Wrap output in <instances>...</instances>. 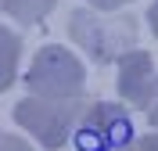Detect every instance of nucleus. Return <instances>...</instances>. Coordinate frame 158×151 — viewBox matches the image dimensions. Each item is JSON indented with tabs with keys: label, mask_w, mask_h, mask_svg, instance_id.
I'll list each match as a JSON object with an SVG mask.
<instances>
[{
	"label": "nucleus",
	"mask_w": 158,
	"mask_h": 151,
	"mask_svg": "<svg viewBox=\"0 0 158 151\" xmlns=\"http://www.w3.org/2000/svg\"><path fill=\"white\" fill-rule=\"evenodd\" d=\"M69 32L97 65L118 61L126 50L137 47V22L133 18H104L101 11H86V7L72 11Z\"/></svg>",
	"instance_id": "1"
},
{
	"label": "nucleus",
	"mask_w": 158,
	"mask_h": 151,
	"mask_svg": "<svg viewBox=\"0 0 158 151\" xmlns=\"http://www.w3.org/2000/svg\"><path fill=\"white\" fill-rule=\"evenodd\" d=\"M25 86H29L32 97H47V101H79L83 97V86H86V76H83V65L72 50L65 47H43L32 58L29 76H25Z\"/></svg>",
	"instance_id": "2"
},
{
	"label": "nucleus",
	"mask_w": 158,
	"mask_h": 151,
	"mask_svg": "<svg viewBox=\"0 0 158 151\" xmlns=\"http://www.w3.org/2000/svg\"><path fill=\"white\" fill-rule=\"evenodd\" d=\"M72 137H76V151H133V144H137L126 108L111 104V101L86 108L79 115Z\"/></svg>",
	"instance_id": "3"
},
{
	"label": "nucleus",
	"mask_w": 158,
	"mask_h": 151,
	"mask_svg": "<svg viewBox=\"0 0 158 151\" xmlns=\"http://www.w3.org/2000/svg\"><path fill=\"white\" fill-rule=\"evenodd\" d=\"M79 115H83V101H47L29 94L15 104V122L29 130L43 148H61L72 137Z\"/></svg>",
	"instance_id": "4"
},
{
	"label": "nucleus",
	"mask_w": 158,
	"mask_h": 151,
	"mask_svg": "<svg viewBox=\"0 0 158 151\" xmlns=\"http://www.w3.org/2000/svg\"><path fill=\"white\" fill-rule=\"evenodd\" d=\"M155 61H151L148 50H126L122 58H118V94L129 101V104H137V108H148L151 97H155Z\"/></svg>",
	"instance_id": "5"
},
{
	"label": "nucleus",
	"mask_w": 158,
	"mask_h": 151,
	"mask_svg": "<svg viewBox=\"0 0 158 151\" xmlns=\"http://www.w3.org/2000/svg\"><path fill=\"white\" fill-rule=\"evenodd\" d=\"M18 58H22V40L7 25H0V94L7 90L18 76Z\"/></svg>",
	"instance_id": "6"
},
{
	"label": "nucleus",
	"mask_w": 158,
	"mask_h": 151,
	"mask_svg": "<svg viewBox=\"0 0 158 151\" xmlns=\"http://www.w3.org/2000/svg\"><path fill=\"white\" fill-rule=\"evenodd\" d=\"M58 0H4V11L11 18H18L22 25H36Z\"/></svg>",
	"instance_id": "7"
},
{
	"label": "nucleus",
	"mask_w": 158,
	"mask_h": 151,
	"mask_svg": "<svg viewBox=\"0 0 158 151\" xmlns=\"http://www.w3.org/2000/svg\"><path fill=\"white\" fill-rule=\"evenodd\" d=\"M0 151H32L22 137H11V133H0Z\"/></svg>",
	"instance_id": "8"
},
{
	"label": "nucleus",
	"mask_w": 158,
	"mask_h": 151,
	"mask_svg": "<svg viewBox=\"0 0 158 151\" xmlns=\"http://www.w3.org/2000/svg\"><path fill=\"white\" fill-rule=\"evenodd\" d=\"M133 151H158V133H148V137H140L133 144Z\"/></svg>",
	"instance_id": "9"
},
{
	"label": "nucleus",
	"mask_w": 158,
	"mask_h": 151,
	"mask_svg": "<svg viewBox=\"0 0 158 151\" xmlns=\"http://www.w3.org/2000/svg\"><path fill=\"white\" fill-rule=\"evenodd\" d=\"M94 11H115V7H122V4H129V0H86Z\"/></svg>",
	"instance_id": "10"
},
{
	"label": "nucleus",
	"mask_w": 158,
	"mask_h": 151,
	"mask_svg": "<svg viewBox=\"0 0 158 151\" xmlns=\"http://www.w3.org/2000/svg\"><path fill=\"white\" fill-rule=\"evenodd\" d=\"M148 119H151V126L158 130V79H155V97H151V104H148Z\"/></svg>",
	"instance_id": "11"
},
{
	"label": "nucleus",
	"mask_w": 158,
	"mask_h": 151,
	"mask_svg": "<svg viewBox=\"0 0 158 151\" xmlns=\"http://www.w3.org/2000/svg\"><path fill=\"white\" fill-rule=\"evenodd\" d=\"M148 25H151V32L158 36V0H155V4L148 7Z\"/></svg>",
	"instance_id": "12"
}]
</instances>
